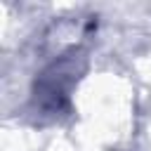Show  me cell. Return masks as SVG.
Masks as SVG:
<instances>
[{"mask_svg":"<svg viewBox=\"0 0 151 151\" xmlns=\"http://www.w3.org/2000/svg\"><path fill=\"white\" fill-rule=\"evenodd\" d=\"M85 66H87V57L80 45H71L59 57H54L33 80V90H31L33 113L47 120L64 116L71 104V92L78 85Z\"/></svg>","mask_w":151,"mask_h":151,"instance_id":"cell-1","label":"cell"}]
</instances>
